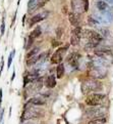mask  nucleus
Wrapping results in <instances>:
<instances>
[{
  "label": "nucleus",
  "mask_w": 113,
  "mask_h": 124,
  "mask_svg": "<svg viewBox=\"0 0 113 124\" xmlns=\"http://www.w3.org/2000/svg\"><path fill=\"white\" fill-rule=\"evenodd\" d=\"M44 116H45V111L43 109L37 107V106L25 104L24 112L20 116V122L34 120V119H40Z\"/></svg>",
  "instance_id": "f257e3e1"
},
{
  "label": "nucleus",
  "mask_w": 113,
  "mask_h": 124,
  "mask_svg": "<svg viewBox=\"0 0 113 124\" xmlns=\"http://www.w3.org/2000/svg\"><path fill=\"white\" fill-rule=\"evenodd\" d=\"M82 92L85 95L89 94L90 92H99L103 89V84L100 82L99 80L96 79H88L82 83Z\"/></svg>",
  "instance_id": "f03ea898"
},
{
  "label": "nucleus",
  "mask_w": 113,
  "mask_h": 124,
  "mask_svg": "<svg viewBox=\"0 0 113 124\" xmlns=\"http://www.w3.org/2000/svg\"><path fill=\"white\" fill-rule=\"evenodd\" d=\"M106 100V95L99 93V92H94L92 94L87 95L85 99V104L89 107H98V106H102L104 101Z\"/></svg>",
  "instance_id": "7ed1b4c3"
},
{
  "label": "nucleus",
  "mask_w": 113,
  "mask_h": 124,
  "mask_svg": "<svg viewBox=\"0 0 113 124\" xmlns=\"http://www.w3.org/2000/svg\"><path fill=\"white\" fill-rule=\"evenodd\" d=\"M71 10L75 15L87 12L89 10V0H71Z\"/></svg>",
  "instance_id": "20e7f679"
},
{
  "label": "nucleus",
  "mask_w": 113,
  "mask_h": 124,
  "mask_svg": "<svg viewBox=\"0 0 113 124\" xmlns=\"http://www.w3.org/2000/svg\"><path fill=\"white\" fill-rule=\"evenodd\" d=\"M107 110L103 106H98V107H90V109L86 110V115L90 118H99V117H105Z\"/></svg>",
  "instance_id": "39448f33"
},
{
  "label": "nucleus",
  "mask_w": 113,
  "mask_h": 124,
  "mask_svg": "<svg viewBox=\"0 0 113 124\" xmlns=\"http://www.w3.org/2000/svg\"><path fill=\"white\" fill-rule=\"evenodd\" d=\"M89 76L92 79L101 80L107 76V69L106 68H95L92 67L89 71Z\"/></svg>",
  "instance_id": "423d86ee"
},
{
  "label": "nucleus",
  "mask_w": 113,
  "mask_h": 124,
  "mask_svg": "<svg viewBox=\"0 0 113 124\" xmlns=\"http://www.w3.org/2000/svg\"><path fill=\"white\" fill-rule=\"evenodd\" d=\"M82 57V54L79 52H72L67 56V65L69 66V69L76 70L79 69V60Z\"/></svg>",
  "instance_id": "0eeeda50"
},
{
  "label": "nucleus",
  "mask_w": 113,
  "mask_h": 124,
  "mask_svg": "<svg viewBox=\"0 0 113 124\" xmlns=\"http://www.w3.org/2000/svg\"><path fill=\"white\" fill-rule=\"evenodd\" d=\"M67 48L66 47H59L55 50V52L51 56V63L54 64V65H59L62 63V60H63V54L64 51L66 50Z\"/></svg>",
  "instance_id": "6e6552de"
},
{
  "label": "nucleus",
  "mask_w": 113,
  "mask_h": 124,
  "mask_svg": "<svg viewBox=\"0 0 113 124\" xmlns=\"http://www.w3.org/2000/svg\"><path fill=\"white\" fill-rule=\"evenodd\" d=\"M82 29L81 27H75L72 30L71 37H70V44L72 46H76L80 44L81 38H82Z\"/></svg>",
  "instance_id": "1a4fd4ad"
},
{
  "label": "nucleus",
  "mask_w": 113,
  "mask_h": 124,
  "mask_svg": "<svg viewBox=\"0 0 113 124\" xmlns=\"http://www.w3.org/2000/svg\"><path fill=\"white\" fill-rule=\"evenodd\" d=\"M41 34H42V30H41L40 27H37L36 29H34L32 32L30 33V35H29L28 43H27V45H25V48H27V49H29V48L32 46V44H33V42L35 41V39H37L38 37H40Z\"/></svg>",
  "instance_id": "9d476101"
},
{
  "label": "nucleus",
  "mask_w": 113,
  "mask_h": 124,
  "mask_svg": "<svg viewBox=\"0 0 113 124\" xmlns=\"http://www.w3.org/2000/svg\"><path fill=\"white\" fill-rule=\"evenodd\" d=\"M39 77V72H32V73H28L24 76V86H25L29 83H34L36 82Z\"/></svg>",
  "instance_id": "9b49d317"
},
{
  "label": "nucleus",
  "mask_w": 113,
  "mask_h": 124,
  "mask_svg": "<svg viewBox=\"0 0 113 124\" xmlns=\"http://www.w3.org/2000/svg\"><path fill=\"white\" fill-rule=\"evenodd\" d=\"M48 14H49V12L46 11V12H43V14H39V15H36V16H33L31 19L29 20V27H33L34 25L40 23L41 21H43L45 19Z\"/></svg>",
  "instance_id": "f8f14e48"
},
{
  "label": "nucleus",
  "mask_w": 113,
  "mask_h": 124,
  "mask_svg": "<svg viewBox=\"0 0 113 124\" xmlns=\"http://www.w3.org/2000/svg\"><path fill=\"white\" fill-rule=\"evenodd\" d=\"M46 54H47V52H43V54H37V55H34L32 57H30V59L25 60V65H27L28 67H32V66L36 65L40 60H42L43 57H44V55H46Z\"/></svg>",
  "instance_id": "ddd939ff"
},
{
  "label": "nucleus",
  "mask_w": 113,
  "mask_h": 124,
  "mask_svg": "<svg viewBox=\"0 0 113 124\" xmlns=\"http://www.w3.org/2000/svg\"><path fill=\"white\" fill-rule=\"evenodd\" d=\"M27 104L37 106V107H41V106H44L46 104V100L43 99V97H41V96H35V97L30 99Z\"/></svg>",
  "instance_id": "4468645a"
},
{
  "label": "nucleus",
  "mask_w": 113,
  "mask_h": 124,
  "mask_svg": "<svg viewBox=\"0 0 113 124\" xmlns=\"http://www.w3.org/2000/svg\"><path fill=\"white\" fill-rule=\"evenodd\" d=\"M95 5H96V8H97V11H100V12H104L109 9V4L107 2H105L104 0H97L95 2Z\"/></svg>",
  "instance_id": "2eb2a0df"
},
{
  "label": "nucleus",
  "mask_w": 113,
  "mask_h": 124,
  "mask_svg": "<svg viewBox=\"0 0 113 124\" xmlns=\"http://www.w3.org/2000/svg\"><path fill=\"white\" fill-rule=\"evenodd\" d=\"M56 84H57V82H56L55 76L54 75H49L45 81V86L47 88H49V89H52V88H54L56 86Z\"/></svg>",
  "instance_id": "dca6fc26"
},
{
  "label": "nucleus",
  "mask_w": 113,
  "mask_h": 124,
  "mask_svg": "<svg viewBox=\"0 0 113 124\" xmlns=\"http://www.w3.org/2000/svg\"><path fill=\"white\" fill-rule=\"evenodd\" d=\"M79 15H75L73 14V12H70V14L68 15V21L69 23H70L72 26H75V27H79V24H80V20H79Z\"/></svg>",
  "instance_id": "f3484780"
},
{
  "label": "nucleus",
  "mask_w": 113,
  "mask_h": 124,
  "mask_svg": "<svg viewBox=\"0 0 113 124\" xmlns=\"http://www.w3.org/2000/svg\"><path fill=\"white\" fill-rule=\"evenodd\" d=\"M107 123V118L106 117H99V118H94L90 120L88 124H106Z\"/></svg>",
  "instance_id": "a211bd4d"
},
{
  "label": "nucleus",
  "mask_w": 113,
  "mask_h": 124,
  "mask_svg": "<svg viewBox=\"0 0 113 124\" xmlns=\"http://www.w3.org/2000/svg\"><path fill=\"white\" fill-rule=\"evenodd\" d=\"M64 73H65L64 65L63 64H59L57 66V69H56V76H57V78L61 79L64 76Z\"/></svg>",
  "instance_id": "6ab92c4d"
},
{
  "label": "nucleus",
  "mask_w": 113,
  "mask_h": 124,
  "mask_svg": "<svg viewBox=\"0 0 113 124\" xmlns=\"http://www.w3.org/2000/svg\"><path fill=\"white\" fill-rule=\"evenodd\" d=\"M39 51H40V47H35V48H33L32 50H30L28 54H27V55H25V59L28 60V59H30V57H32L34 55H37Z\"/></svg>",
  "instance_id": "aec40b11"
},
{
  "label": "nucleus",
  "mask_w": 113,
  "mask_h": 124,
  "mask_svg": "<svg viewBox=\"0 0 113 124\" xmlns=\"http://www.w3.org/2000/svg\"><path fill=\"white\" fill-rule=\"evenodd\" d=\"M49 1H50V0H37L36 8H42V7H44Z\"/></svg>",
  "instance_id": "412c9836"
},
{
  "label": "nucleus",
  "mask_w": 113,
  "mask_h": 124,
  "mask_svg": "<svg viewBox=\"0 0 113 124\" xmlns=\"http://www.w3.org/2000/svg\"><path fill=\"white\" fill-rule=\"evenodd\" d=\"M14 54H15V49H13L11 52H10V54L9 56H8V61H7V69H9L10 68V66L12 64V60H13V57H14Z\"/></svg>",
  "instance_id": "4be33fe9"
},
{
  "label": "nucleus",
  "mask_w": 113,
  "mask_h": 124,
  "mask_svg": "<svg viewBox=\"0 0 113 124\" xmlns=\"http://www.w3.org/2000/svg\"><path fill=\"white\" fill-rule=\"evenodd\" d=\"M88 22H89V24H90L91 26H99V25H100V23H99L97 20L94 19V17L92 16V15H91V16L88 17Z\"/></svg>",
  "instance_id": "5701e85b"
},
{
  "label": "nucleus",
  "mask_w": 113,
  "mask_h": 124,
  "mask_svg": "<svg viewBox=\"0 0 113 124\" xmlns=\"http://www.w3.org/2000/svg\"><path fill=\"white\" fill-rule=\"evenodd\" d=\"M62 34H63V30L61 29V28H57V30H56V36H57V38L58 39H60L61 38V36H62Z\"/></svg>",
  "instance_id": "b1692460"
},
{
  "label": "nucleus",
  "mask_w": 113,
  "mask_h": 124,
  "mask_svg": "<svg viewBox=\"0 0 113 124\" xmlns=\"http://www.w3.org/2000/svg\"><path fill=\"white\" fill-rule=\"evenodd\" d=\"M4 32H5V20H4V17H3L2 24H1V36L4 35Z\"/></svg>",
  "instance_id": "393cba45"
},
{
  "label": "nucleus",
  "mask_w": 113,
  "mask_h": 124,
  "mask_svg": "<svg viewBox=\"0 0 113 124\" xmlns=\"http://www.w3.org/2000/svg\"><path fill=\"white\" fill-rule=\"evenodd\" d=\"M3 115H4V110H1L0 111V124L3 121Z\"/></svg>",
  "instance_id": "a878e982"
},
{
  "label": "nucleus",
  "mask_w": 113,
  "mask_h": 124,
  "mask_svg": "<svg viewBox=\"0 0 113 124\" xmlns=\"http://www.w3.org/2000/svg\"><path fill=\"white\" fill-rule=\"evenodd\" d=\"M3 67H4V61H3V57L1 59V64H0V75H1V72L3 70Z\"/></svg>",
  "instance_id": "bb28decb"
},
{
  "label": "nucleus",
  "mask_w": 113,
  "mask_h": 124,
  "mask_svg": "<svg viewBox=\"0 0 113 124\" xmlns=\"http://www.w3.org/2000/svg\"><path fill=\"white\" fill-rule=\"evenodd\" d=\"M2 96H3V91L2 88H0V108H1V104H2Z\"/></svg>",
  "instance_id": "cd10ccee"
},
{
  "label": "nucleus",
  "mask_w": 113,
  "mask_h": 124,
  "mask_svg": "<svg viewBox=\"0 0 113 124\" xmlns=\"http://www.w3.org/2000/svg\"><path fill=\"white\" fill-rule=\"evenodd\" d=\"M14 78H15V71H14V68H13V73H12V75H11V79H10V81L12 82L14 80Z\"/></svg>",
  "instance_id": "c85d7f7f"
},
{
  "label": "nucleus",
  "mask_w": 113,
  "mask_h": 124,
  "mask_svg": "<svg viewBox=\"0 0 113 124\" xmlns=\"http://www.w3.org/2000/svg\"><path fill=\"white\" fill-rule=\"evenodd\" d=\"M105 2H107V3H109V4H111V5H113V0H104Z\"/></svg>",
  "instance_id": "c756f323"
},
{
  "label": "nucleus",
  "mask_w": 113,
  "mask_h": 124,
  "mask_svg": "<svg viewBox=\"0 0 113 124\" xmlns=\"http://www.w3.org/2000/svg\"><path fill=\"white\" fill-rule=\"evenodd\" d=\"M10 116H11V107L9 108V117H10Z\"/></svg>",
  "instance_id": "7c9ffc66"
}]
</instances>
